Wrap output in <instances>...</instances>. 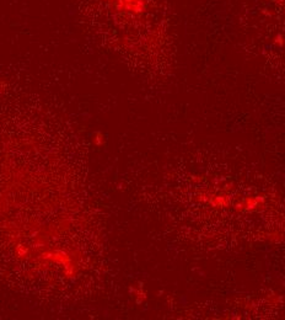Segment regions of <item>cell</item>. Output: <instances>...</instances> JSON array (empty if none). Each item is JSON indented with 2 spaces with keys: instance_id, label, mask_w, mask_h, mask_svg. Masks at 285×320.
<instances>
[{
  "instance_id": "6da1fadb",
  "label": "cell",
  "mask_w": 285,
  "mask_h": 320,
  "mask_svg": "<svg viewBox=\"0 0 285 320\" xmlns=\"http://www.w3.org/2000/svg\"><path fill=\"white\" fill-rule=\"evenodd\" d=\"M258 203V201H257V198H254V199H251V198H248V199H246L245 201V204H243V207L245 208H251V207H254V206Z\"/></svg>"
}]
</instances>
